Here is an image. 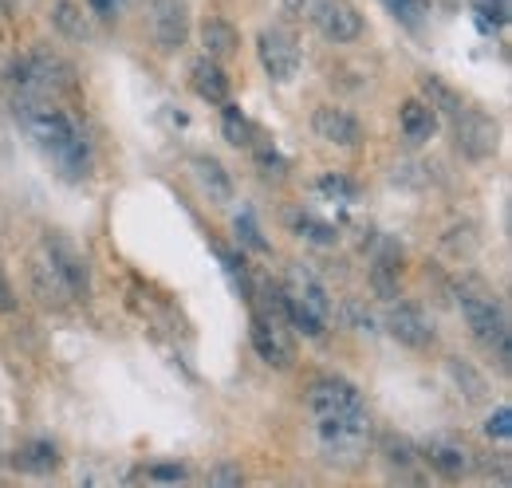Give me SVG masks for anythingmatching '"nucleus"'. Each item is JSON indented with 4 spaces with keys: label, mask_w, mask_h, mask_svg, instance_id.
Masks as SVG:
<instances>
[{
    "label": "nucleus",
    "mask_w": 512,
    "mask_h": 488,
    "mask_svg": "<svg viewBox=\"0 0 512 488\" xmlns=\"http://www.w3.org/2000/svg\"><path fill=\"white\" fill-rule=\"evenodd\" d=\"M150 477H154V481H186V469H182V465H154Z\"/></svg>",
    "instance_id": "35"
},
{
    "label": "nucleus",
    "mask_w": 512,
    "mask_h": 488,
    "mask_svg": "<svg viewBox=\"0 0 512 488\" xmlns=\"http://www.w3.org/2000/svg\"><path fill=\"white\" fill-rule=\"evenodd\" d=\"M190 170L193 178H197V185L209 193V201H217V205H229L233 201V174L217 162V158H209V154H197V158H190Z\"/></svg>",
    "instance_id": "17"
},
{
    "label": "nucleus",
    "mask_w": 512,
    "mask_h": 488,
    "mask_svg": "<svg viewBox=\"0 0 512 488\" xmlns=\"http://www.w3.org/2000/svg\"><path fill=\"white\" fill-rule=\"evenodd\" d=\"M12 87L16 99H60L67 91H75V67L60 60L56 52H32L12 67Z\"/></svg>",
    "instance_id": "4"
},
{
    "label": "nucleus",
    "mask_w": 512,
    "mask_h": 488,
    "mask_svg": "<svg viewBox=\"0 0 512 488\" xmlns=\"http://www.w3.org/2000/svg\"><path fill=\"white\" fill-rule=\"evenodd\" d=\"M256 56H260V67L268 71L272 83H292V79L300 75V63H304L296 32L284 28V24L260 32V40H256Z\"/></svg>",
    "instance_id": "5"
},
{
    "label": "nucleus",
    "mask_w": 512,
    "mask_h": 488,
    "mask_svg": "<svg viewBox=\"0 0 512 488\" xmlns=\"http://www.w3.org/2000/svg\"><path fill=\"white\" fill-rule=\"evenodd\" d=\"M398 126H402V138L410 146H426L434 134H438V115L422 103V99H406L398 107Z\"/></svg>",
    "instance_id": "19"
},
{
    "label": "nucleus",
    "mask_w": 512,
    "mask_h": 488,
    "mask_svg": "<svg viewBox=\"0 0 512 488\" xmlns=\"http://www.w3.org/2000/svg\"><path fill=\"white\" fill-rule=\"evenodd\" d=\"M320 193H327V197H343V201H347V197H355V185L343 182L339 174H323V178H320Z\"/></svg>",
    "instance_id": "29"
},
{
    "label": "nucleus",
    "mask_w": 512,
    "mask_h": 488,
    "mask_svg": "<svg viewBox=\"0 0 512 488\" xmlns=\"http://www.w3.org/2000/svg\"><path fill=\"white\" fill-rule=\"evenodd\" d=\"M308 410H312V418H339V414H355V410H367V406H363V394L347 378L320 374L308 386Z\"/></svg>",
    "instance_id": "6"
},
{
    "label": "nucleus",
    "mask_w": 512,
    "mask_h": 488,
    "mask_svg": "<svg viewBox=\"0 0 512 488\" xmlns=\"http://www.w3.org/2000/svg\"><path fill=\"white\" fill-rule=\"evenodd\" d=\"M209 485H241V469L221 465V469H213V473H209Z\"/></svg>",
    "instance_id": "34"
},
{
    "label": "nucleus",
    "mask_w": 512,
    "mask_h": 488,
    "mask_svg": "<svg viewBox=\"0 0 512 488\" xmlns=\"http://www.w3.org/2000/svg\"><path fill=\"white\" fill-rule=\"evenodd\" d=\"M48 16H52V28L71 44H87L91 40V24H87V16H83V8L75 0H56Z\"/></svg>",
    "instance_id": "21"
},
{
    "label": "nucleus",
    "mask_w": 512,
    "mask_h": 488,
    "mask_svg": "<svg viewBox=\"0 0 512 488\" xmlns=\"http://www.w3.org/2000/svg\"><path fill=\"white\" fill-rule=\"evenodd\" d=\"M91 4V12L99 16V20H115L119 12H123V0H87Z\"/></svg>",
    "instance_id": "33"
},
{
    "label": "nucleus",
    "mask_w": 512,
    "mask_h": 488,
    "mask_svg": "<svg viewBox=\"0 0 512 488\" xmlns=\"http://www.w3.org/2000/svg\"><path fill=\"white\" fill-rule=\"evenodd\" d=\"M449 370H453V378H457V382H465V386H469V394H465L469 402H477V398H485V382H481V378H477V374H473L469 366H465V363H457V359H453V363H449Z\"/></svg>",
    "instance_id": "28"
},
{
    "label": "nucleus",
    "mask_w": 512,
    "mask_h": 488,
    "mask_svg": "<svg viewBox=\"0 0 512 488\" xmlns=\"http://www.w3.org/2000/svg\"><path fill=\"white\" fill-rule=\"evenodd\" d=\"M453 138H457V150L469 158V162H485L493 150H497V122L485 119L481 111H461L453 119Z\"/></svg>",
    "instance_id": "9"
},
{
    "label": "nucleus",
    "mask_w": 512,
    "mask_h": 488,
    "mask_svg": "<svg viewBox=\"0 0 512 488\" xmlns=\"http://www.w3.org/2000/svg\"><path fill=\"white\" fill-rule=\"evenodd\" d=\"M308 20L327 44H355L363 36V12L351 0H316Z\"/></svg>",
    "instance_id": "7"
},
{
    "label": "nucleus",
    "mask_w": 512,
    "mask_h": 488,
    "mask_svg": "<svg viewBox=\"0 0 512 488\" xmlns=\"http://www.w3.org/2000/svg\"><path fill=\"white\" fill-rule=\"evenodd\" d=\"M312 8H316V0H280V12H284V20H308L312 16Z\"/></svg>",
    "instance_id": "31"
},
{
    "label": "nucleus",
    "mask_w": 512,
    "mask_h": 488,
    "mask_svg": "<svg viewBox=\"0 0 512 488\" xmlns=\"http://www.w3.org/2000/svg\"><path fill=\"white\" fill-rule=\"evenodd\" d=\"M422 103H426L438 119H442V115H446V119H457V115L465 111L461 95L449 87L446 79H438V75H426V79H422Z\"/></svg>",
    "instance_id": "23"
},
{
    "label": "nucleus",
    "mask_w": 512,
    "mask_h": 488,
    "mask_svg": "<svg viewBox=\"0 0 512 488\" xmlns=\"http://www.w3.org/2000/svg\"><path fill=\"white\" fill-rule=\"evenodd\" d=\"M312 126H316V134H320L323 142L343 146V150H351V146L363 142V122L355 119L347 107H320L312 115Z\"/></svg>",
    "instance_id": "13"
},
{
    "label": "nucleus",
    "mask_w": 512,
    "mask_h": 488,
    "mask_svg": "<svg viewBox=\"0 0 512 488\" xmlns=\"http://www.w3.org/2000/svg\"><path fill=\"white\" fill-rule=\"evenodd\" d=\"M316 445L327 465L339 469H355L371 445V414L355 410V414H339V418H316Z\"/></svg>",
    "instance_id": "3"
},
{
    "label": "nucleus",
    "mask_w": 512,
    "mask_h": 488,
    "mask_svg": "<svg viewBox=\"0 0 512 488\" xmlns=\"http://www.w3.org/2000/svg\"><path fill=\"white\" fill-rule=\"evenodd\" d=\"M12 307H16V292H12V284H8V276L0 268V311H12Z\"/></svg>",
    "instance_id": "36"
},
{
    "label": "nucleus",
    "mask_w": 512,
    "mask_h": 488,
    "mask_svg": "<svg viewBox=\"0 0 512 488\" xmlns=\"http://www.w3.org/2000/svg\"><path fill=\"white\" fill-rule=\"evenodd\" d=\"M426 461H430V469H438L446 481H461V477L473 473V453H469L461 441H453V437H434V441L426 445Z\"/></svg>",
    "instance_id": "14"
},
{
    "label": "nucleus",
    "mask_w": 512,
    "mask_h": 488,
    "mask_svg": "<svg viewBox=\"0 0 512 488\" xmlns=\"http://www.w3.org/2000/svg\"><path fill=\"white\" fill-rule=\"evenodd\" d=\"M485 433H489L493 441H509V437H512V410H509V406H497V410L489 414Z\"/></svg>",
    "instance_id": "27"
},
{
    "label": "nucleus",
    "mask_w": 512,
    "mask_h": 488,
    "mask_svg": "<svg viewBox=\"0 0 512 488\" xmlns=\"http://www.w3.org/2000/svg\"><path fill=\"white\" fill-rule=\"evenodd\" d=\"M386 8H390V12H394V16H398V20H406V24H418V12H422V8H418V0H383Z\"/></svg>",
    "instance_id": "32"
},
{
    "label": "nucleus",
    "mask_w": 512,
    "mask_h": 488,
    "mask_svg": "<svg viewBox=\"0 0 512 488\" xmlns=\"http://www.w3.org/2000/svg\"><path fill=\"white\" fill-rule=\"evenodd\" d=\"M288 225H292V229H296L308 244H320V248L339 241V237H335V229H331L327 221H320V217H312V213H292V217H288Z\"/></svg>",
    "instance_id": "25"
},
{
    "label": "nucleus",
    "mask_w": 512,
    "mask_h": 488,
    "mask_svg": "<svg viewBox=\"0 0 512 488\" xmlns=\"http://www.w3.org/2000/svg\"><path fill=\"white\" fill-rule=\"evenodd\" d=\"M190 83L205 103H217V107H221V103H229V75H225V67H221L217 60H209V56L193 60Z\"/></svg>",
    "instance_id": "18"
},
{
    "label": "nucleus",
    "mask_w": 512,
    "mask_h": 488,
    "mask_svg": "<svg viewBox=\"0 0 512 488\" xmlns=\"http://www.w3.org/2000/svg\"><path fill=\"white\" fill-rule=\"evenodd\" d=\"M237 233H241V237H245V244H249V248H256V252H264V248H268V244H264V237H260V229L253 225V217H249V213H241V217H237Z\"/></svg>",
    "instance_id": "30"
},
{
    "label": "nucleus",
    "mask_w": 512,
    "mask_h": 488,
    "mask_svg": "<svg viewBox=\"0 0 512 488\" xmlns=\"http://www.w3.org/2000/svg\"><path fill=\"white\" fill-rule=\"evenodd\" d=\"M284 296L292 300V304H300L304 311H312V315H320L327 319L331 315V300H327V288H323L320 280L304 268V264H296L292 272H288V288H284Z\"/></svg>",
    "instance_id": "15"
},
{
    "label": "nucleus",
    "mask_w": 512,
    "mask_h": 488,
    "mask_svg": "<svg viewBox=\"0 0 512 488\" xmlns=\"http://www.w3.org/2000/svg\"><path fill=\"white\" fill-rule=\"evenodd\" d=\"M150 36L162 52H178L190 36V8L186 0H154L150 8Z\"/></svg>",
    "instance_id": "10"
},
{
    "label": "nucleus",
    "mask_w": 512,
    "mask_h": 488,
    "mask_svg": "<svg viewBox=\"0 0 512 488\" xmlns=\"http://www.w3.org/2000/svg\"><path fill=\"white\" fill-rule=\"evenodd\" d=\"M201 48H205L209 60L225 63L237 56L241 36H237V28H233L229 20H221V16H205V24H201Z\"/></svg>",
    "instance_id": "20"
},
{
    "label": "nucleus",
    "mask_w": 512,
    "mask_h": 488,
    "mask_svg": "<svg viewBox=\"0 0 512 488\" xmlns=\"http://www.w3.org/2000/svg\"><path fill=\"white\" fill-rule=\"evenodd\" d=\"M221 134L229 146H253V122L241 115V107L221 103Z\"/></svg>",
    "instance_id": "24"
},
{
    "label": "nucleus",
    "mask_w": 512,
    "mask_h": 488,
    "mask_svg": "<svg viewBox=\"0 0 512 488\" xmlns=\"http://www.w3.org/2000/svg\"><path fill=\"white\" fill-rule=\"evenodd\" d=\"M48 260H52V268L64 276V284L71 288V296H83L87 288H91V272H87V260L79 256V248L60 237V233H44V248H40Z\"/></svg>",
    "instance_id": "11"
},
{
    "label": "nucleus",
    "mask_w": 512,
    "mask_h": 488,
    "mask_svg": "<svg viewBox=\"0 0 512 488\" xmlns=\"http://www.w3.org/2000/svg\"><path fill=\"white\" fill-rule=\"evenodd\" d=\"M383 457L390 469H402V473L418 461V457H414V445H410L406 437H394V433H386L383 437Z\"/></svg>",
    "instance_id": "26"
},
{
    "label": "nucleus",
    "mask_w": 512,
    "mask_h": 488,
    "mask_svg": "<svg viewBox=\"0 0 512 488\" xmlns=\"http://www.w3.org/2000/svg\"><path fill=\"white\" fill-rule=\"evenodd\" d=\"M386 331L410 351H426L434 343V323L410 304H394L386 311Z\"/></svg>",
    "instance_id": "12"
},
{
    "label": "nucleus",
    "mask_w": 512,
    "mask_h": 488,
    "mask_svg": "<svg viewBox=\"0 0 512 488\" xmlns=\"http://www.w3.org/2000/svg\"><path fill=\"white\" fill-rule=\"evenodd\" d=\"M457 307H461V319L465 327L473 331V339L497 355L501 370H509V319H505V307L493 292H485L481 284H461L457 292Z\"/></svg>",
    "instance_id": "2"
},
{
    "label": "nucleus",
    "mask_w": 512,
    "mask_h": 488,
    "mask_svg": "<svg viewBox=\"0 0 512 488\" xmlns=\"http://www.w3.org/2000/svg\"><path fill=\"white\" fill-rule=\"evenodd\" d=\"M16 119L56 158L67 178H83L91 170V142L79 122L64 107H56V99H16Z\"/></svg>",
    "instance_id": "1"
},
{
    "label": "nucleus",
    "mask_w": 512,
    "mask_h": 488,
    "mask_svg": "<svg viewBox=\"0 0 512 488\" xmlns=\"http://www.w3.org/2000/svg\"><path fill=\"white\" fill-rule=\"evenodd\" d=\"M12 465H16L20 473L48 477V473L60 465V453H56V445H48V441H28V445H20V449L12 453Z\"/></svg>",
    "instance_id": "22"
},
{
    "label": "nucleus",
    "mask_w": 512,
    "mask_h": 488,
    "mask_svg": "<svg viewBox=\"0 0 512 488\" xmlns=\"http://www.w3.org/2000/svg\"><path fill=\"white\" fill-rule=\"evenodd\" d=\"M249 339H253V351L260 355V363L276 366V370H288L296 363V351H292V339H288V323H276V319L253 311Z\"/></svg>",
    "instance_id": "8"
},
{
    "label": "nucleus",
    "mask_w": 512,
    "mask_h": 488,
    "mask_svg": "<svg viewBox=\"0 0 512 488\" xmlns=\"http://www.w3.org/2000/svg\"><path fill=\"white\" fill-rule=\"evenodd\" d=\"M28 280H32V292H36V300H40L44 307H64L67 300H71V288H67L64 276L52 268V260H48L44 252L32 260Z\"/></svg>",
    "instance_id": "16"
}]
</instances>
